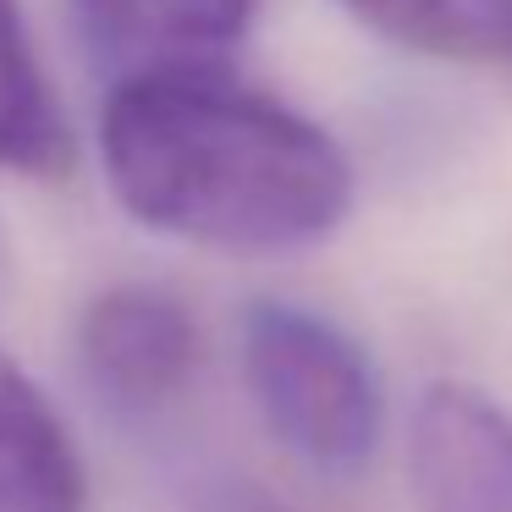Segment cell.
Segmentation results:
<instances>
[{
    "label": "cell",
    "mask_w": 512,
    "mask_h": 512,
    "mask_svg": "<svg viewBox=\"0 0 512 512\" xmlns=\"http://www.w3.org/2000/svg\"><path fill=\"white\" fill-rule=\"evenodd\" d=\"M100 171L138 226L215 254H298L353 215V160L314 116L226 72L111 83Z\"/></svg>",
    "instance_id": "cell-1"
},
{
    "label": "cell",
    "mask_w": 512,
    "mask_h": 512,
    "mask_svg": "<svg viewBox=\"0 0 512 512\" xmlns=\"http://www.w3.org/2000/svg\"><path fill=\"white\" fill-rule=\"evenodd\" d=\"M237 364L254 413L309 474L358 479L386 435V386L347 325L287 298H254L237 320Z\"/></svg>",
    "instance_id": "cell-2"
},
{
    "label": "cell",
    "mask_w": 512,
    "mask_h": 512,
    "mask_svg": "<svg viewBox=\"0 0 512 512\" xmlns=\"http://www.w3.org/2000/svg\"><path fill=\"white\" fill-rule=\"evenodd\" d=\"M78 364L116 408H166L199 369V320L166 287L116 281L78 314Z\"/></svg>",
    "instance_id": "cell-3"
},
{
    "label": "cell",
    "mask_w": 512,
    "mask_h": 512,
    "mask_svg": "<svg viewBox=\"0 0 512 512\" xmlns=\"http://www.w3.org/2000/svg\"><path fill=\"white\" fill-rule=\"evenodd\" d=\"M413 512H512V413L485 391L435 380L408 419Z\"/></svg>",
    "instance_id": "cell-4"
},
{
    "label": "cell",
    "mask_w": 512,
    "mask_h": 512,
    "mask_svg": "<svg viewBox=\"0 0 512 512\" xmlns=\"http://www.w3.org/2000/svg\"><path fill=\"white\" fill-rule=\"evenodd\" d=\"M259 0H72L83 50L111 83L226 72Z\"/></svg>",
    "instance_id": "cell-5"
},
{
    "label": "cell",
    "mask_w": 512,
    "mask_h": 512,
    "mask_svg": "<svg viewBox=\"0 0 512 512\" xmlns=\"http://www.w3.org/2000/svg\"><path fill=\"white\" fill-rule=\"evenodd\" d=\"M0 512H89V474L61 408L0 347Z\"/></svg>",
    "instance_id": "cell-6"
},
{
    "label": "cell",
    "mask_w": 512,
    "mask_h": 512,
    "mask_svg": "<svg viewBox=\"0 0 512 512\" xmlns=\"http://www.w3.org/2000/svg\"><path fill=\"white\" fill-rule=\"evenodd\" d=\"M78 160L61 94L28 34L23 0H0V171L56 182Z\"/></svg>",
    "instance_id": "cell-7"
},
{
    "label": "cell",
    "mask_w": 512,
    "mask_h": 512,
    "mask_svg": "<svg viewBox=\"0 0 512 512\" xmlns=\"http://www.w3.org/2000/svg\"><path fill=\"white\" fill-rule=\"evenodd\" d=\"M369 34L430 61H507L512 0H342Z\"/></svg>",
    "instance_id": "cell-8"
},
{
    "label": "cell",
    "mask_w": 512,
    "mask_h": 512,
    "mask_svg": "<svg viewBox=\"0 0 512 512\" xmlns=\"http://www.w3.org/2000/svg\"><path fill=\"white\" fill-rule=\"evenodd\" d=\"M0 281H6V232H0Z\"/></svg>",
    "instance_id": "cell-9"
}]
</instances>
